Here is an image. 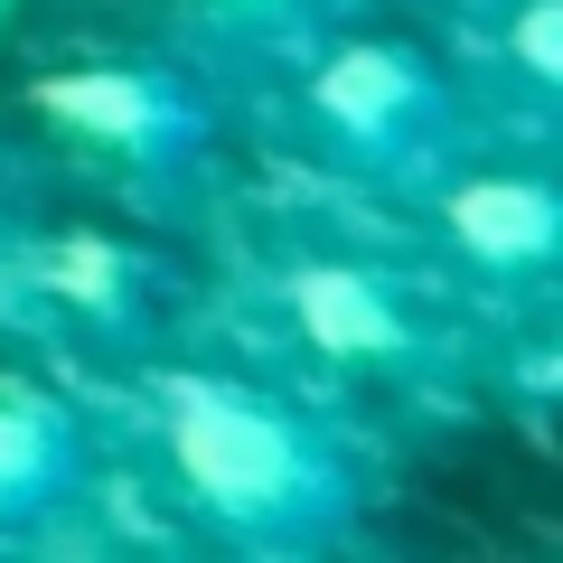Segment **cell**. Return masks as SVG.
<instances>
[{"mask_svg":"<svg viewBox=\"0 0 563 563\" xmlns=\"http://www.w3.org/2000/svg\"><path fill=\"white\" fill-rule=\"evenodd\" d=\"M151 422H161L179 507L217 544L291 563L357 536L366 470L291 395H273L254 376H217V366H179V376L151 385Z\"/></svg>","mask_w":563,"mask_h":563,"instance_id":"obj_1","label":"cell"},{"mask_svg":"<svg viewBox=\"0 0 563 563\" xmlns=\"http://www.w3.org/2000/svg\"><path fill=\"white\" fill-rule=\"evenodd\" d=\"M301 122L320 141V161H339L347 179L376 188H442L470 161V113L451 95V76L404 38H320L301 57Z\"/></svg>","mask_w":563,"mask_h":563,"instance_id":"obj_2","label":"cell"},{"mask_svg":"<svg viewBox=\"0 0 563 563\" xmlns=\"http://www.w3.org/2000/svg\"><path fill=\"white\" fill-rule=\"evenodd\" d=\"M47 132L85 141L95 161H113L122 179H141L151 198H179L207 179L217 161V113L207 95L161 57H85V66H47L29 85Z\"/></svg>","mask_w":563,"mask_h":563,"instance_id":"obj_3","label":"cell"},{"mask_svg":"<svg viewBox=\"0 0 563 563\" xmlns=\"http://www.w3.org/2000/svg\"><path fill=\"white\" fill-rule=\"evenodd\" d=\"M291 339L320 347L329 366H366V376H432L442 366V329L413 301V282L357 254H291L273 282Z\"/></svg>","mask_w":563,"mask_h":563,"instance_id":"obj_4","label":"cell"},{"mask_svg":"<svg viewBox=\"0 0 563 563\" xmlns=\"http://www.w3.org/2000/svg\"><path fill=\"white\" fill-rule=\"evenodd\" d=\"M432 198V217H442L451 254L470 263V273L488 282H544L563 254V198L554 179H536V169H451L442 188H422Z\"/></svg>","mask_w":563,"mask_h":563,"instance_id":"obj_5","label":"cell"},{"mask_svg":"<svg viewBox=\"0 0 563 563\" xmlns=\"http://www.w3.org/2000/svg\"><path fill=\"white\" fill-rule=\"evenodd\" d=\"M85 507V432L47 395L0 385V536H57Z\"/></svg>","mask_w":563,"mask_h":563,"instance_id":"obj_6","label":"cell"},{"mask_svg":"<svg viewBox=\"0 0 563 563\" xmlns=\"http://www.w3.org/2000/svg\"><path fill=\"white\" fill-rule=\"evenodd\" d=\"M29 291H38L57 320L95 329V339H141V320H151V263L122 254L113 235H85V225H66V235H38L20 254Z\"/></svg>","mask_w":563,"mask_h":563,"instance_id":"obj_7","label":"cell"},{"mask_svg":"<svg viewBox=\"0 0 563 563\" xmlns=\"http://www.w3.org/2000/svg\"><path fill=\"white\" fill-rule=\"evenodd\" d=\"M217 29H235L244 47H263V57H291L301 66L320 38H339V29H357L366 0H198Z\"/></svg>","mask_w":563,"mask_h":563,"instance_id":"obj_8","label":"cell"},{"mask_svg":"<svg viewBox=\"0 0 563 563\" xmlns=\"http://www.w3.org/2000/svg\"><path fill=\"white\" fill-rule=\"evenodd\" d=\"M507 57L526 66L536 95H554L563 85V0H526L517 20H507Z\"/></svg>","mask_w":563,"mask_h":563,"instance_id":"obj_9","label":"cell"},{"mask_svg":"<svg viewBox=\"0 0 563 563\" xmlns=\"http://www.w3.org/2000/svg\"><path fill=\"white\" fill-rule=\"evenodd\" d=\"M0 217H10V161H0Z\"/></svg>","mask_w":563,"mask_h":563,"instance_id":"obj_10","label":"cell"},{"mask_svg":"<svg viewBox=\"0 0 563 563\" xmlns=\"http://www.w3.org/2000/svg\"><path fill=\"white\" fill-rule=\"evenodd\" d=\"M10 20H20V0H0V29H10Z\"/></svg>","mask_w":563,"mask_h":563,"instance_id":"obj_11","label":"cell"}]
</instances>
